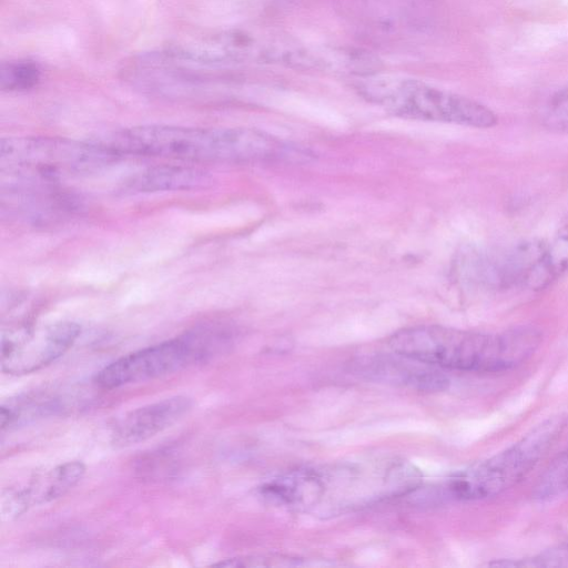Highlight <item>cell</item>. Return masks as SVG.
<instances>
[{
    "mask_svg": "<svg viewBox=\"0 0 568 568\" xmlns=\"http://www.w3.org/2000/svg\"><path fill=\"white\" fill-rule=\"evenodd\" d=\"M542 121L548 129L568 134V88L556 92L548 100Z\"/></svg>",
    "mask_w": 568,
    "mask_h": 568,
    "instance_id": "18",
    "label": "cell"
},
{
    "mask_svg": "<svg viewBox=\"0 0 568 568\" xmlns=\"http://www.w3.org/2000/svg\"><path fill=\"white\" fill-rule=\"evenodd\" d=\"M545 246L542 241L524 240L481 253L471 261L470 273L477 282L491 288L528 286Z\"/></svg>",
    "mask_w": 568,
    "mask_h": 568,
    "instance_id": "9",
    "label": "cell"
},
{
    "mask_svg": "<svg viewBox=\"0 0 568 568\" xmlns=\"http://www.w3.org/2000/svg\"><path fill=\"white\" fill-rule=\"evenodd\" d=\"M80 332V326L73 322H57L44 326L22 325L3 331L1 371L16 376L34 373L63 356Z\"/></svg>",
    "mask_w": 568,
    "mask_h": 568,
    "instance_id": "8",
    "label": "cell"
},
{
    "mask_svg": "<svg viewBox=\"0 0 568 568\" xmlns=\"http://www.w3.org/2000/svg\"><path fill=\"white\" fill-rule=\"evenodd\" d=\"M365 364L366 374L375 379L400 384L418 390L436 392L445 389L448 379L434 366L394 353Z\"/></svg>",
    "mask_w": 568,
    "mask_h": 568,
    "instance_id": "13",
    "label": "cell"
},
{
    "mask_svg": "<svg viewBox=\"0 0 568 568\" xmlns=\"http://www.w3.org/2000/svg\"><path fill=\"white\" fill-rule=\"evenodd\" d=\"M207 179L206 172L199 169L163 165L136 174L126 187L139 193L183 191L197 187L207 182Z\"/></svg>",
    "mask_w": 568,
    "mask_h": 568,
    "instance_id": "14",
    "label": "cell"
},
{
    "mask_svg": "<svg viewBox=\"0 0 568 568\" xmlns=\"http://www.w3.org/2000/svg\"><path fill=\"white\" fill-rule=\"evenodd\" d=\"M82 462L70 460L33 476L20 488H11L2 498V515L9 519L24 513L29 507L42 505L62 497L84 476Z\"/></svg>",
    "mask_w": 568,
    "mask_h": 568,
    "instance_id": "12",
    "label": "cell"
},
{
    "mask_svg": "<svg viewBox=\"0 0 568 568\" xmlns=\"http://www.w3.org/2000/svg\"><path fill=\"white\" fill-rule=\"evenodd\" d=\"M568 416L556 414L540 422L521 438L449 476L438 488L445 500H480L503 494L523 480L559 439Z\"/></svg>",
    "mask_w": 568,
    "mask_h": 568,
    "instance_id": "4",
    "label": "cell"
},
{
    "mask_svg": "<svg viewBox=\"0 0 568 568\" xmlns=\"http://www.w3.org/2000/svg\"><path fill=\"white\" fill-rule=\"evenodd\" d=\"M301 560L297 557L280 554L267 555H246L229 558L223 561L213 564L219 567H286L298 566Z\"/></svg>",
    "mask_w": 568,
    "mask_h": 568,
    "instance_id": "19",
    "label": "cell"
},
{
    "mask_svg": "<svg viewBox=\"0 0 568 568\" xmlns=\"http://www.w3.org/2000/svg\"><path fill=\"white\" fill-rule=\"evenodd\" d=\"M114 159L116 156L98 141L11 136L2 139L0 145L1 170L32 183L91 171Z\"/></svg>",
    "mask_w": 568,
    "mask_h": 568,
    "instance_id": "6",
    "label": "cell"
},
{
    "mask_svg": "<svg viewBox=\"0 0 568 568\" xmlns=\"http://www.w3.org/2000/svg\"><path fill=\"white\" fill-rule=\"evenodd\" d=\"M422 479L402 457L369 455L290 470L264 483L260 493L276 506L326 518L405 496Z\"/></svg>",
    "mask_w": 568,
    "mask_h": 568,
    "instance_id": "1",
    "label": "cell"
},
{
    "mask_svg": "<svg viewBox=\"0 0 568 568\" xmlns=\"http://www.w3.org/2000/svg\"><path fill=\"white\" fill-rule=\"evenodd\" d=\"M568 495V448L559 454L538 480L534 497L549 501Z\"/></svg>",
    "mask_w": 568,
    "mask_h": 568,
    "instance_id": "16",
    "label": "cell"
},
{
    "mask_svg": "<svg viewBox=\"0 0 568 568\" xmlns=\"http://www.w3.org/2000/svg\"><path fill=\"white\" fill-rule=\"evenodd\" d=\"M357 88L366 100L400 118L478 129L497 123L483 103L423 80L375 73L363 77Z\"/></svg>",
    "mask_w": 568,
    "mask_h": 568,
    "instance_id": "5",
    "label": "cell"
},
{
    "mask_svg": "<svg viewBox=\"0 0 568 568\" xmlns=\"http://www.w3.org/2000/svg\"><path fill=\"white\" fill-rule=\"evenodd\" d=\"M358 24L383 33H406L426 28L432 0H339Z\"/></svg>",
    "mask_w": 568,
    "mask_h": 568,
    "instance_id": "10",
    "label": "cell"
},
{
    "mask_svg": "<svg viewBox=\"0 0 568 568\" xmlns=\"http://www.w3.org/2000/svg\"><path fill=\"white\" fill-rule=\"evenodd\" d=\"M116 158L122 154L192 161L256 162L295 156L293 146L250 128H189L164 124L124 129L97 140Z\"/></svg>",
    "mask_w": 568,
    "mask_h": 568,
    "instance_id": "2",
    "label": "cell"
},
{
    "mask_svg": "<svg viewBox=\"0 0 568 568\" xmlns=\"http://www.w3.org/2000/svg\"><path fill=\"white\" fill-rule=\"evenodd\" d=\"M213 344L207 332L187 333L113 361L99 371L94 382L112 389L159 378L203 361L211 354Z\"/></svg>",
    "mask_w": 568,
    "mask_h": 568,
    "instance_id": "7",
    "label": "cell"
},
{
    "mask_svg": "<svg viewBox=\"0 0 568 568\" xmlns=\"http://www.w3.org/2000/svg\"><path fill=\"white\" fill-rule=\"evenodd\" d=\"M192 406V398L176 395L130 410L112 426V443L126 447L145 442L179 422Z\"/></svg>",
    "mask_w": 568,
    "mask_h": 568,
    "instance_id": "11",
    "label": "cell"
},
{
    "mask_svg": "<svg viewBox=\"0 0 568 568\" xmlns=\"http://www.w3.org/2000/svg\"><path fill=\"white\" fill-rule=\"evenodd\" d=\"M565 547L568 550V534H567V539H566V542H565Z\"/></svg>",
    "mask_w": 568,
    "mask_h": 568,
    "instance_id": "20",
    "label": "cell"
},
{
    "mask_svg": "<svg viewBox=\"0 0 568 568\" xmlns=\"http://www.w3.org/2000/svg\"><path fill=\"white\" fill-rule=\"evenodd\" d=\"M568 271V225L562 227L549 243L536 266L528 287L541 290Z\"/></svg>",
    "mask_w": 568,
    "mask_h": 568,
    "instance_id": "15",
    "label": "cell"
},
{
    "mask_svg": "<svg viewBox=\"0 0 568 568\" xmlns=\"http://www.w3.org/2000/svg\"><path fill=\"white\" fill-rule=\"evenodd\" d=\"M0 73L1 88L8 91L30 89L40 78L37 64L28 61L3 63Z\"/></svg>",
    "mask_w": 568,
    "mask_h": 568,
    "instance_id": "17",
    "label": "cell"
},
{
    "mask_svg": "<svg viewBox=\"0 0 568 568\" xmlns=\"http://www.w3.org/2000/svg\"><path fill=\"white\" fill-rule=\"evenodd\" d=\"M541 333L518 326L499 333H479L440 325H419L394 333L393 353L424 364L463 372L495 373L514 368L539 347Z\"/></svg>",
    "mask_w": 568,
    "mask_h": 568,
    "instance_id": "3",
    "label": "cell"
}]
</instances>
